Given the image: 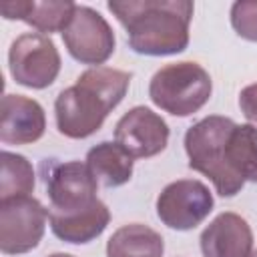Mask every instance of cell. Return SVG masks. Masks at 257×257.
I'll return each instance as SVG.
<instances>
[{
	"label": "cell",
	"instance_id": "1",
	"mask_svg": "<svg viewBox=\"0 0 257 257\" xmlns=\"http://www.w3.org/2000/svg\"><path fill=\"white\" fill-rule=\"evenodd\" d=\"M106 6L126 28L128 44L139 54L167 56L189 44V0H110Z\"/></svg>",
	"mask_w": 257,
	"mask_h": 257
},
{
	"label": "cell",
	"instance_id": "2",
	"mask_svg": "<svg viewBox=\"0 0 257 257\" xmlns=\"http://www.w3.org/2000/svg\"><path fill=\"white\" fill-rule=\"evenodd\" d=\"M131 78V72L110 66L84 70L76 78V84L60 90L56 96L58 133L68 139H86L96 133L106 114L124 98Z\"/></svg>",
	"mask_w": 257,
	"mask_h": 257
},
{
	"label": "cell",
	"instance_id": "3",
	"mask_svg": "<svg viewBox=\"0 0 257 257\" xmlns=\"http://www.w3.org/2000/svg\"><path fill=\"white\" fill-rule=\"evenodd\" d=\"M233 126L235 122L231 118L211 114L189 126V131L185 133L189 167L209 177L221 197H233L245 185V181L229 169L225 159V143Z\"/></svg>",
	"mask_w": 257,
	"mask_h": 257
},
{
	"label": "cell",
	"instance_id": "4",
	"mask_svg": "<svg viewBox=\"0 0 257 257\" xmlns=\"http://www.w3.org/2000/svg\"><path fill=\"white\" fill-rule=\"evenodd\" d=\"M213 90L209 72L191 60L159 68L149 84L151 100L173 116H189L205 106Z\"/></svg>",
	"mask_w": 257,
	"mask_h": 257
},
{
	"label": "cell",
	"instance_id": "5",
	"mask_svg": "<svg viewBox=\"0 0 257 257\" xmlns=\"http://www.w3.org/2000/svg\"><path fill=\"white\" fill-rule=\"evenodd\" d=\"M8 66L18 84L28 88H46L60 72V54L46 34L26 32L10 44Z\"/></svg>",
	"mask_w": 257,
	"mask_h": 257
},
{
	"label": "cell",
	"instance_id": "6",
	"mask_svg": "<svg viewBox=\"0 0 257 257\" xmlns=\"http://www.w3.org/2000/svg\"><path fill=\"white\" fill-rule=\"evenodd\" d=\"M48 211L30 195L0 201V249L6 255L28 253L38 247Z\"/></svg>",
	"mask_w": 257,
	"mask_h": 257
},
{
	"label": "cell",
	"instance_id": "7",
	"mask_svg": "<svg viewBox=\"0 0 257 257\" xmlns=\"http://www.w3.org/2000/svg\"><path fill=\"white\" fill-rule=\"evenodd\" d=\"M44 185L50 201L48 213L52 215H68L82 211L98 199V183L90 173L88 165L80 161L52 163L48 173L44 175Z\"/></svg>",
	"mask_w": 257,
	"mask_h": 257
},
{
	"label": "cell",
	"instance_id": "8",
	"mask_svg": "<svg viewBox=\"0 0 257 257\" xmlns=\"http://www.w3.org/2000/svg\"><path fill=\"white\" fill-rule=\"evenodd\" d=\"M213 211V195L197 179H179L167 185L157 197L159 219L177 231H189L201 225Z\"/></svg>",
	"mask_w": 257,
	"mask_h": 257
},
{
	"label": "cell",
	"instance_id": "9",
	"mask_svg": "<svg viewBox=\"0 0 257 257\" xmlns=\"http://www.w3.org/2000/svg\"><path fill=\"white\" fill-rule=\"evenodd\" d=\"M62 40L70 56L82 64H102L114 52V32L92 8L78 6L70 24L62 30Z\"/></svg>",
	"mask_w": 257,
	"mask_h": 257
},
{
	"label": "cell",
	"instance_id": "10",
	"mask_svg": "<svg viewBox=\"0 0 257 257\" xmlns=\"http://www.w3.org/2000/svg\"><path fill=\"white\" fill-rule=\"evenodd\" d=\"M114 143L133 159H149L165 151L169 143L167 122L147 106L124 112L114 126Z\"/></svg>",
	"mask_w": 257,
	"mask_h": 257
},
{
	"label": "cell",
	"instance_id": "11",
	"mask_svg": "<svg viewBox=\"0 0 257 257\" xmlns=\"http://www.w3.org/2000/svg\"><path fill=\"white\" fill-rule=\"evenodd\" d=\"M46 128L42 106L22 94H4L0 102V141L6 145L36 143Z\"/></svg>",
	"mask_w": 257,
	"mask_h": 257
},
{
	"label": "cell",
	"instance_id": "12",
	"mask_svg": "<svg viewBox=\"0 0 257 257\" xmlns=\"http://www.w3.org/2000/svg\"><path fill=\"white\" fill-rule=\"evenodd\" d=\"M203 257H249L253 233L249 223L237 213H221L201 233Z\"/></svg>",
	"mask_w": 257,
	"mask_h": 257
},
{
	"label": "cell",
	"instance_id": "13",
	"mask_svg": "<svg viewBox=\"0 0 257 257\" xmlns=\"http://www.w3.org/2000/svg\"><path fill=\"white\" fill-rule=\"evenodd\" d=\"M76 4L70 0H2L0 14L6 20H22L40 32H62L72 16Z\"/></svg>",
	"mask_w": 257,
	"mask_h": 257
},
{
	"label": "cell",
	"instance_id": "14",
	"mask_svg": "<svg viewBox=\"0 0 257 257\" xmlns=\"http://www.w3.org/2000/svg\"><path fill=\"white\" fill-rule=\"evenodd\" d=\"M48 221H50L52 233L58 239L66 243L82 245V243L96 239L106 229L110 221V211L100 199H96L90 207L76 211V213H68V215L48 213Z\"/></svg>",
	"mask_w": 257,
	"mask_h": 257
},
{
	"label": "cell",
	"instance_id": "15",
	"mask_svg": "<svg viewBox=\"0 0 257 257\" xmlns=\"http://www.w3.org/2000/svg\"><path fill=\"white\" fill-rule=\"evenodd\" d=\"M86 165L102 187H120L133 177V157L116 143H98L86 155Z\"/></svg>",
	"mask_w": 257,
	"mask_h": 257
},
{
	"label": "cell",
	"instance_id": "16",
	"mask_svg": "<svg viewBox=\"0 0 257 257\" xmlns=\"http://www.w3.org/2000/svg\"><path fill=\"white\" fill-rule=\"evenodd\" d=\"M163 237L143 223L122 225L106 243V257H163Z\"/></svg>",
	"mask_w": 257,
	"mask_h": 257
},
{
	"label": "cell",
	"instance_id": "17",
	"mask_svg": "<svg viewBox=\"0 0 257 257\" xmlns=\"http://www.w3.org/2000/svg\"><path fill=\"white\" fill-rule=\"evenodd\" d=\"M229 169L243 181L257 183V128L253 124H235L225 143Z\"/></svg>",
	"mask_w": 257,
	"mask_h": 257
},
{
	"label": "cell",
	"instance_id": "18",
	"mask_svg": "<svg viewBox=\"0 0 257 257\" xmlns=\"http://www.w3.org/2000/svg\"><path fill=\"white\" fill-rule=\"evenodd\" d=\"M2 163V179H0V201L26 197L34 189V171L32 165L16 153L4 151L0 155Z\"/></svg>",
	"mask_w": 257,
	"mask_h": 257
},
{
	"label": "cell",
	"instance_id": "19",
	"mask_svg": "<svg viewBox=\"0 0 257 257\" xmlns=\"http://www.w3.org/2000/svg\"><path fill=\"white\" fill-rule=\"evenodd\" d=\"M231 24L241 38L257 42V0L235 2L231 6Z\"/></svg>",
	"mask_w": 257,
	"mask_h": 257
},
{
	"label": "cell",
	"instance_id": "20",
	"mask_svg": "<svg viewBox=\"0 0 257 257\" xmlns=\"http://www.w3.org/2000/svg\"><path fill=\"white\" fill-rule=\"evenodd\" d=\"M239 106H241V112L245 114V118L251 120L253 124H257V82L249 84L241 90Z\"/></svg>",
	"mask_w": 257,
	"mask_h": 257
},
{
	"label": "cell",
	"instance_id": "21",
	"mask_svg": "<svg viewBox=\"0 0 257 257\" xmlns=\"http://www.w3.org/2000/svg\"><path fill=\"white\" fill-rule=\"evenodd\" d=\"M48 257H74V255H70V253H52Z\"/></svg>",
	"mask_w": 257,
	"mask_h": 257
},
{
	"label": "cell",
	"instance_id": "22",
	"mask_svg": "<svg viewBox=\"0 0 257 257\" xmlns=\"http://www.w3.org/2000/svg\"><path fill=\"white\" fill-rule=\"evenodd\" d=\"M249 257H257V249H255V251H251V255H249Z\"/></svg>",
	"mask_w": 257,
	"mask_h": 257
}]
</instances>
